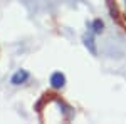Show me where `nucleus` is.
Here are the masks:
<instances>
[{"instance_id": "obj_3", "label": "nucleus", "mask_w": 126, "mask_h": 124, "mask_svg": "<svg viewBox=\"0 0 126 124\" xmlns=\"http://www.w3.org/2000/svg\"><path fill=\"white\" fill-rule=\"evenodd\" d=\"M101 30H103V22H101V20H96V22H94V32L99 34Z\"/></svg>"}, {"instance_id": "obj_1", "label": "nucleus", "mask_w": 126, "mask_h": 124, "mask_svg": "<svg viewBox=\"0 0 126 124\" xmlns=\"http://www.w3.org/2000/svg\"><path fill=\"white\" fill-rule=\"evenodd\" d=\"M27 79H29V72L24 70V69H20V70H17V72L12 76V84H14V86H20V84H24Z\"/></svg>"}, {"instance_id": "obj_2", "label": "nucleus", "mask_w": 126, "mask_h": 124, "mask_svg": "<svg viewBox=\"0 0 126 124\" xmlns=\"http://www.w3.org/2000/svg\"><path fill=\"white\" fill-rule=\"evenodd\" d=\"M64 84H66L64 74H61V72L52 74V77H50V86L54 87V89H61V87H64Z\"/></svg>"}]
</instances>
